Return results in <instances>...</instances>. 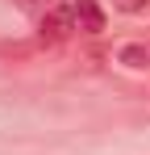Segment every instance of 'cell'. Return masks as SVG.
<instances>
[{
	"mask_svg": "<svg viewBox=\"0 0 150 155\" xmlns=\"http://www.w3.org/2000/svg\"><path fill=\"white\" fill-rule=\"evenodd\" d=\"M75 34V13L71 4H54L42 13V42H67Z\"/></svg>",
	"mask_w": 150,
	"mask_h": 155,
	"instance_id": "6da1fadb",
	"label": "cell"
},
{
	"mask_svg": "<svg viewBox=\"0 0 150 155\" xmlns=\"http://www.w3.org/2000/svg\"><path fill=\"white\" fill-rule=\"evenodd\" d=\"M121 13H150V0H113Z\"/></svg>",
	"mask_w": 150,
	"mask_h": 155,
	"instance_id": "277c9868",
	"label": "cell"
},
{
	"mask_svg": "<svg viewBox=\"0 0 150 155\" xmlns=\"http://www.w3.org/2000/svg\"><path fill=\"white\" fill-rule=\"evenodd\" d=\"M71 13H75V29L79 34H100L104 29V8H100L96 0H75Z\"/></svg>",
	"mask_w": 150,
	"mask_h": 155,
	"instance_id": "7a4b0ae2",
	"label": "cell"
},
{
	"mask_svg": "<svg viewBox=\"0 0 150 155\" xmlns=\"http://www.w3.org/2000/svg\"><path fill=\"white\" fill-rule=\"evenodd\" d=\"M117 63L133 67V71H150V46L146 42H125L121 51H117Z\"/></svg>",
	"mask_w": 150,
	"mask_h": 155,
	"instance_id": "3957f363",
	"label": "cell"
},
{
	"mask_svg": "<svg viewBox=\"0 0 150 155\" xmlns=\"http://www.w3.org/2000/svg\"><path fill=\"white\" fill-rule=\"evenodd\" d=\"M17 4H21V8H33V13H46V8H54L50 0H17Z\"/></svg>",
	"mask_w": 150,
	"mask_h": 155,
	"instance_id": "5b68a950",
	"label": "cell"
}]
</instances>
